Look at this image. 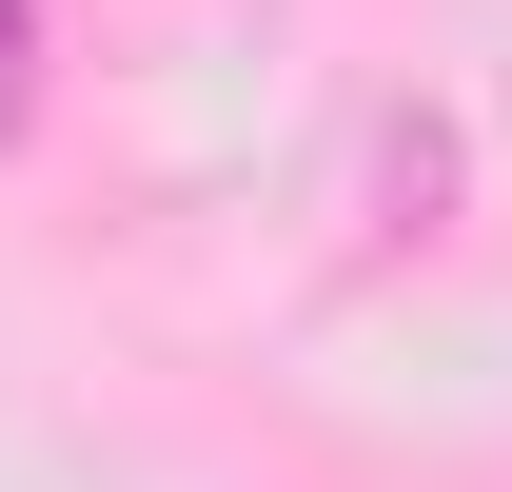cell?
Instances as JSON below:
<instances>
[{"mask_svg": "<svg viewBox=\"0 0 512 492\" xmlns=\"http://www.w3.org/2000/svg\"><path fill=\"white\" fill-rule=\"evenodd\" d=\"M0 119H20V0H0Z\"/></svg>", "mask_w": 512, "mask_h": 492, "instance_id": "1", "label": "cell"}]
</instances>
